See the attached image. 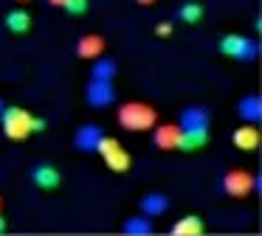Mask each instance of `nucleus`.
Here are the masks:
<instances>
[{
  "label": "nucleus",
  "mask_w": 262,
  "mask_h": 236,
  "mask_svg": "<svg viewBox=\"0 0 262 236\" xmlns=\"http://www.w3.org/2000/svg\"><path fill=\"white\" fill-rule=\"evenodd\" d=\"M158 124V110L144 101H127L119 107V127L127 132H147Z\"/></svg>",
  "instance_id": "f257e3e1"
},
{
  "label": "nucleus",
  "mask_w": 262,
  "mask_h": 236,
  "mask_svg": "<svg viewBox=\"0 0 262 236\" xmlns=\"http://www.w3.org/2000/svg\"><path fill=\"white\" fill-rule=\"evenodd\" d=\"M31 121H34V112H29L26 107L17 104H6L3 112H0V129L9 140H26L34 129H31Z\"/></svg>",
  "instance_id": "f03ea898"
},
{
  "label": "nucleus",
  "mask_w": 262,
  "mask_h": 236,
  "mask_svg": "<svg viewBox=\"0 0 262 236\" xmlns=\"http://www.w3.org/2000/svg\"><path fill=\"white\" fill-rule=\"evenodd\" d=\"M217 51L223 56H231L234 62L248 65V62H256V56H259V42L251 37H243V34H223L220 42H217Z\"/></svg>",
  "instance_id": "7ed1b4c3"
},
{
  "label": "nucleus",
  "mask_w": 262,
  "mask_h": 236,
  "mask_svg": "<svg viewBox=\"0 0 262 236\" xmlns=\"http://www.w3.org/2000/svg\"><path fill=\"white\" fill-rule=\"evenodd\" d=\"M220 191L231 200H245L248 194L259 191V177L245 172V169H228L220 177Z\"/></svg>",
  "instance_id": "20e7f679"
},
{
  "label": "nucleus",
  "mask_w": 262,
  "mask_h": 236,
  "mask_svg": "<svg viewBox=\"0 0 262 236\" xmlns=\"http://www.w3.org/2000/svg\"><path fill=\"white\" fill-rule=\"evenodd\" d=\"M96 155H102L104 163H107V169H110V172H116V174L130 172V166H133L130 152H127L116 138H110V135H104V138H102V144H99Z\"/></svg>",
  "instance_id": "39448f33"
},
{
  "label": "nucleus",
  "mask_w": 262,
  "mask_h": 236,
  "mask_svg": "<svg viewBox=\"0 0 262 236\" xmlns=\"http://www.w3.org/2000/svg\"><path fill=\"white\" fill-rule=\"evenodd\" d=\"M85 101L93 110H104V107H113L119 101V93H116L113 82H107V79H91L85 87Z\"/></svg>",
  "instance_id": "423d86ee"
},
{
  "label": "nucleus",
  "mask_w": 262,
  "mask_h": 236,
  "mask_svg": "<svg viewBox=\"0 0 262 236\" xmlns=\"http://www.w3.org/2000/svg\"><path fill=\"white\" fill-rule=\"evenodd\" d=\"M29 177H31V183H34L40 191H54V188L62 185V172H59L54 163H48V160L34 163L31 172H29Z\"/></svg>",
  "instance_id": "0eeeda50"
},
{
  "label": "nucleus",
  "mask_w": 262,
  "mask_h": 236,
  "mask_svg": "<svg viewBox=\"0 0 262 236\" xmlns=\"http://www.w3.org/2000/svg\"><path fill=\"white\" fill-rule=\"evenodd\" d=\"M104 135L107 132H104L99 124H82V127H76V132H74V149L85 152V155H96V149H99V144H102Z\"/></svg>",
  "instance_id": "6e6552de"
},
{
  "label": "nucleus",
  "mask_w": 262,
  "mask_h": 236,
  "mask_svg": "<svg viewBox=\"0 0 262 236\" xmlns=\"http://www.w3.org/2000/svg\"><path fill=\"white\" fill-rule=\"evenodd\" d=\"M178 129H209L211 127V110L203 104H189L178 115Z\"/></svg>",
  "instance_id": "1a4fd4ad"
},
{
  "label": "nucleus",
  "mask_w": 262,
  "mask_h": 236,
  "mask_svg": "<svg viewBox=\"0 0 262 236\" xmlns=\"http://www.w3.org/2000/svg\"><path fill=\"white\" fill-rule=\"evenodd\" d=\"M169 208H172V200L164 194V191H147V194H141V200H138V211H141L144 217H149V219L164 217Z\"/></svg>",
  "instance_id": "9d476101"
},
{
  "label": "nucleus",
  "mask_w": 262,
  "mask_h": 236,
  "mask_svg": "<svg viewBox=\"0 0 262 236\" xmlns=\"http://www.w3.org/2000/svg\"><path fill=\"white\" fill-rule=\"evenodd\" d=\"M259 140H262V135H259V129H256V124L243 121V127H237L231 132V144H234V149H239V152H254L256 146H259Z\"/></svg>",
  "instance_id": "9b49d317"
},
{
  "label": "nucleus",
  "mask_w": 262,
  "mask_h": 236,
  "mask_svg": "<svg viewBox=\"0 0 262 236\" xmlns=\"http://www.w3.org/2000/svg\"><path fill=\"white\" fill-rule=\"evenodd\" d=\"M178 135H181L178 124H155V127H152V144H155V149L172 152L178 146Z\"/></svg>",
  "instance_id": "f8f14e48"
},
{
  "label": "nucleus",
  "mask_w": 262,
  "mask_h": 236,
  "mask_svg": "<svg viewBox=\"0 0 262 236\" xmlns=\"http://www.w3.org/2000/svg\"><path fill=\"white\" fill-rule=\"evenodd\" d=\"M104 51H107V42H104V37H99V34H82V37L76 39V56H79V59H96Z\"/></svg>",
  "instance_id": "ddd939ff"
},
{
  "label": "nucleus",
  "mask_w": 262,
  "mask_h": 236,
  "mask_svg": "<svg viewBox=\"0 0 262 236\" xmlns=\"http://www.w3.org/2000/svg\"><path fill=\"white\" fill-rule=\"evenodd\" d=\"M209 144V129H181L178 135V152H200Z\"/></svg>",
  "instance_id": "4468645a"
},
{
  "label": "nucleus",
  "mask_w": 262,
  "mask_h": 236,
  "mask_svg": "<svg viewBox=\"0 0 262 236\" xmlns=\"http://www.w3.org/2000/svg\"><path fill=\"white\" fill-rule=\"evenodd\" d=\"M237 115L245 124H259L262 121V99L256 93H248L237 101Z\"/></svg>",
  "instance_id": "2eb2a0df"
},
{
  "label": "nucleus",
  "mask_w": 262,
  "mask_h": 236,
  "mask_svg": "<svg viewBox=\"0 0 262 236\" xmlns=\"http://www.w3.org/2000/svg\"><path fill=\"white\" fill-rule=\"evenodd\" d=\"M116 76H119V62H116V56L99 54L96 59H91V79H107V82H113Z\"/></svg>",
  "instance_id": "dca6fc26"
},
{
  "label": "nucleus",
  "mask_w": 262,
  "mask_h": 236,
  "mask_svg": "<svg viewBox=\"0 0 262 236\" xmlns=\"http://www.w3.org/2000/svg\"><path fill=\"white\" fill-rule=\"evenodd\" d=\"M31 26H34V20H31L29 9H12L6 14V28H9V34H14V37H26V34L31 31Z\"/></svg>",
  "instance_id": "f3484780"
},
{
  "label": "nucleus",
  "mask_w": 262,
  "mask_h": 236,
  "mask_svg": "<svg viewBox=\"0 0 262 236\" xmlns=\"http://www.w3.org/2000/svg\"><path fill=\"white\" fill-rule=\"evenodd\" d=\"M121 233H124V236H152L155 233V219L144 217V214L130 217V219L121 222Z\"/></svg>",
  "instance_id": "a211bd4d"
},
{
  "label": "nucleus",
  "mask_w": 262,
  "mask_h": 236,
  "mask_svg": "<svg viewBox=\"0 0 262 236\" xmlns=\"http://www.w3.org/2000/svg\"><path fill=\"white\" fill-rule=\"evenodd\" d=\"M172 236H203L206 233V225L200 217H194V214H186V217H181L175 225H172L169 230Z\"/></svg>",
  "instance_id": "6ab92c4d"
},
{
  "label": "nucleus",
  "mask_w": 262,
  "mask_h": 236,
  "mask_svg": "<svg viewBox=\"0 0 262 236\" xmlns=\"http://www.w3.org/2000/svg\"><path fill=\"white\" fill-rule=\"evenodd\" d=\"M203 14H206V9H203V3H200V0H183V3L175 9L178 22H186V26L200 22V20H203Z\"/></svg>",
  "instance_id": "aec40b11"
},
{
  "label": "nucleus",
  "mask_w": 262,
  "mask_h": 236,
  "mask_svg": "<svg viewBox=\"0 0 262 236\" xmlns=\"http://www.w3.org/2000/svg\"><path fill=\"white\" fill-rule=\"evenodd\" d=\"M59 9H65L71 17H85L91 11V0H62Z\"/></svg>",
  "instance_id": "412c9836"
},
{
  "label": "nucleus",
  "mask_w": 262,
  "mask_h": 236,
  "mask_svg": "<svg viewBox=\"0 0 262 236\" xmlns=\"http://www.w3.org/2000/svg\"><path fill=\"white\" fill-rule=\"evenodd\" d=\"M172 31H175V28H172V22H169V20H161L158 26H155V37H161V39L172 37Z\"/></svg>",
  "instance_id": "4be33fe9"
},
{
  "label": "nucleus",
  "mask_w": 262,
  "mask_h": 236,
  "mask_svg": "<svg viewBox=\"0 0 262 236\" xmlns=\"http://www.w3.org/2000/svg\"><path fill=\"white\" fill-rule=\"evenodd\" d=\"M48 127V121L46 118H40V115H34V121H31V129H34V132H42V129Z\"/></svg>",
  "instance_id": "5701e85b"
},
{
  "label": "nucleus",
  "mask_w": 262,
  "mask_h": 236,
  "mask_svg": "<svg viewBox=\"0 0 262 236\" xmlns=\"http://www.w3.org/2000/svg\"><path fill=\"white\" fill-rule=\"evenodd\" d=\"M6 230H9V222H6V219H3V214H0V236L6 233Z\"/></svg>",
  "instance_id": "b1692460"
},
{
  "label": "nucleus",
  "mask_w": 262,
  "mask_h": 236,
  "mask_svg": "<svg viewBox=\"0 0 262 236\" xmlns=\"http://www.w3.org/2000/svg\"><path fill=\"white\" fill-rule=\"evenodd\" d=\"M136 3H138V6H152L155 0H136Z\"/></svg>",
  "instance_id": "393cba45"
},
{
  "label": "nucleus",
  "mask_w": 262,
  "mask_h": 236,
  "mask_svg": "<svg viewBox=\"0 0 262 236\" xmlns=\"http://www.w3.org/2000/svg\"><path fill=\"white\" fill-rule=\"evenodd\" d=\"M48 3H51V6H62V0H48Z\"/></svg>",
  "instance_id": "a878e982"
},
{
  "label": "nucleus",
  "mask_w": 262,
  "mask_h": 236,
  "mask_svg": "<svg viewBox=\"0 0 262 236\" xmlns=\"http://www.w3.org/2000/svg\"><path fill=\"white\" fill-rule=\"evenodd\" d=\"M3 107H6V101H3V96H0V112H3Z\"/></svg>",
  "instance_id": "bb28decb"
},
{
  "label": "nucleus",
  "mask_w": 262,
  "mask_h": 236,
  "mask_svg": "<svg viewBox=\"0 0 262 236\" xmlns=\"http://www.w3.org/2000/svg\"><path fill=\"white\" fill-rule=\"evenodd\" d=\"M17 3H29V0H17Z\"/></svg>",
  "instance_id": "cd10ccee"
},
{
  "label": "nucleus",
  "mask_w": 262,
  "mask_h": 236,
  "mask_svg": "<svg viewBox=\"0 0 262 236\" xmlns=\"http://www.w3.org/2000/svg\"><path fill=\"white\" fill-rule=\"evenodd\" d=\"M0 208H3V197H0Z\"/></svg>",
  "instance_id": "c85d7f7f"
}]
</instances>
